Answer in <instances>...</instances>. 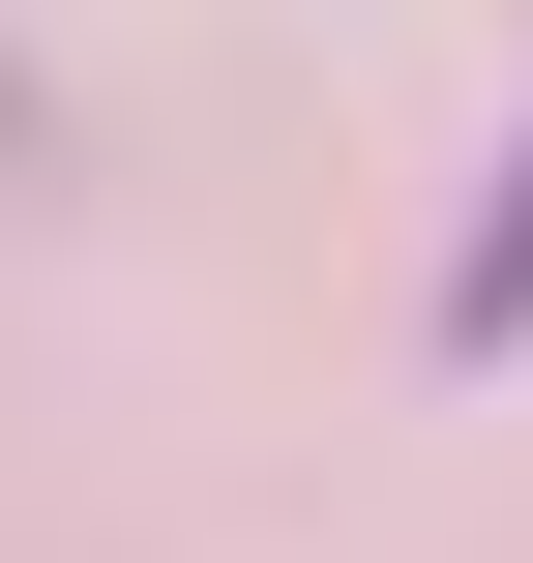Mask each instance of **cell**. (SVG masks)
<instances>
[{"label": "cell", "mask_w": 533, "mask_h": 563, "mask_svg": "<svg viewBox=\"0 0 533 563\" xmlns=\"http://www.w3.org/2000/svg\"><path fill=\"white\" fill-rule=\"evenodd\" d=\"M445 356H533V148H504V208L445 238Z\"/></svg>", "instance_id": "cell-1"}]
</instances>
